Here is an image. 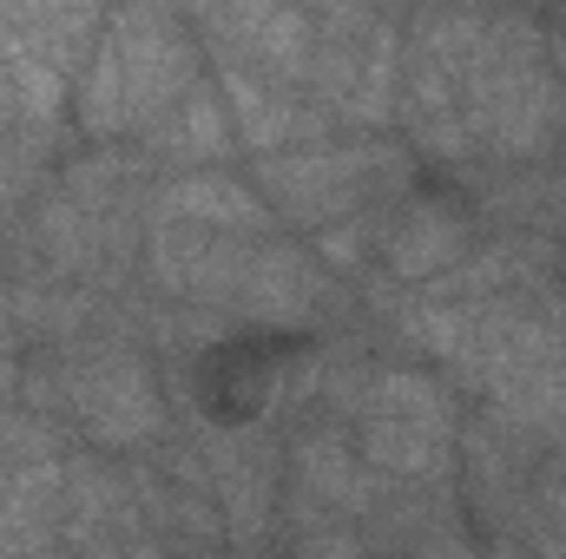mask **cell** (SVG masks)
Listing matches in <instances>:
<instances>
[{"label": "cell", "instance_id": "cell-1", "mask_svg": "<svg viewBox=\"0 0 566 559\" xmlns=\"http://www.w3.org/2000/svg\"><path fill=\"white\" fill-rule=\"evenodd\" d=\"M454 80L481 165H541L560 151L566 80L547 60V27L534 13L454 7Z\"/></svg>", "mask_w": 566, "mask_h": 559}, {"label": "cell", "instance_id": "cell-2", "mask_svg": "<svg viewBox=\"0 0 566 559\" xmlns=\"http://www.w3.org/2000/svg\"><path fill=\"white\" fill-rule=\"evenodd\" d=\"M20 409L106 461H139L178 428L158 362L139 336H80L60 349H27Z\"/></svg>", "mask_w": 566, "mask_h": 559}, {"label": "cell", "instance_id": "cell-3", "mask_svg": "<svg viewBox=\"0 0 566 559\" xmlns=\"http://www.w3.org/2000/svg\"><path fill=\"white\" fill-rule=\"evenodd\" d=\"M205 80V46L171 7H106L99 46L73 80V126L93 145H126Z\"/></svg>", "mask_w": 566, "mask_h": 559}, {"label": "cell", "instance_id": "cell-4", "mask_svg": "<svg viewBox=\"0 0 566 559\" xmlns=\"http://www.w3.org/2000/svg\"><path fill=\"white\" fill-rule=\"evenodd\" d=\"M244 178L264 191V204L277 211L283 231H296L310 244L336 224L396 211L416 191V151L396 133H336V139L251 158Z\"/></svg>", "mask_w": 566, "mask_h": 559}, {"label": "cell", "instance_id": "cell-5", "mask_svg": "<svg viewBox=\"0 0 566 559\" xmlns=\"http://www.w3.org/2000/svg\"><path fill=\"white\" fill-rule=\"evenodd\" d=\"M461 395L409 362H376L363 376V389L349 395L343 428L363 454V467L376 481H402V487H441L454 481V454H461Z\"/></svg>", "mask_w": 566, "mask_h": 559}, {"label": "cell", "instance_id": "cell-6", "mask_svg": "<svg viewBox=\"0 0 566 559\" xmlns=\"http://www.w3.org/2000/svg\"><path fill=\"white\" fill-rule=\"evenodd\" d=\"M402 33L409 13L382 7H310V80L303 99L329 133H389L402 106Z\"/></svg>", "mask_w": 566, "mask_h": 559}, {"label": "cell", "instance_id": "cell-7", "mask_svg": "<svg viewBox=\"0 0 566 559\" xmlns=\"http://www.w3.org/2000/svg\"><path fill=\"white\" fill-rule=\"evenodd\" d=\"M211 500L224 514L231 559H271L283 514V454L290 434L277 421H191Z\"/></svg>", "mask_w": 566, "mask_h": 559}, {"label": "cell", "instance_id": "cell-8", "mask_svg": "<svg viewBox=\"0 0 566 559\" xmlns=\"http://www.w3.org/2000/svg\"><path fill=\"white\" fill-rule=\"evenodd\" d=\"M402 145L468 178L481 171L468 119H461V80H454V7H416L402 33V106H396Z\"/></svg>", "mask_w": 566, "mask_h": 559}, {"label": "cell", "instance_id": "cell-9", "mask_svg": "<svg viewBox=\"0 0 566 559\" xmlns=\"http://www.w3.org/2000/svg\"><path fill=\"white\" fill-rule=\"evenodd\" d=\"M376 474L363 467L349 428L329 415H310L303 428H290V454H283V514H277V540L283 534H310V527H349L369 507Z\"/></svg>", "mask_w": 566, "mask_h": 559}, {"label": "cell", "instance_id": "cell-10", "mask_svg": "<svg viewBox=\"0 0 566 559\" xmlns=\"http://www.w3.org/2000/svg\"><path fill=\"white\" fill-rule=\"evenodd\" d=\"M474 244H481V218H474V204L461 191H409L382 218L369 283L402 289V296H422L441 277H454L474 257Z\"/></svg>", "mask_w": 566, "mask_h": 559}, {"label": "cell", "instance_id": "cell-11", "mask_svg": "<svg viewBox=\"0 0 566 559\" xmlns=\"http://www.w3.org/2000/svg\"><path fill=\"white\" fill-rule=\"evenodd\" d=\"M185 20H191L205 60H231L271 86L303 93V80H310V7L231 0V7H191Z\"/></svg>", "mask_w": 566, "mask_h": 559}, {"label": "cell", "instance_id": "cell-12", "mask_svg": "<svg viewBox=\"0 0 566 559\" xmlns=\"http://www.w3.org/2000/svg\"><path fill=\"white\" fill-rule=\"evenodd\" d=\"M145 218H165V224H191V231H218V238H277V211L264 204V191L218 165V171H185V178H158L151 191V211Z\"/></svg>", "mask_w": 566, "mask_h": 559}, {"label": "cell", "instance_id": "cell-13", "mask_svg": "<svg viewBox=\"0 0 566 559\" xmlns=\"http://www.w3.org/2000/svg\"><path fill=\"white\" fill-rule=\"evenodd\" d=\"M133 151L151 165V178L218 171V165L238 158V133H231V113H224V99H218V86H211V66H205V80H198L158 126H145L139 139H133Z\"/></svg>", "mask_w": 566, "mask_h": 559}, {"label": "cell", "instance_id": "cell-14", "mask_svg": "<svg viewBox=\"0 0 566 559\" xmlns=\"http://www.w3.org/2000/svg\"><path fill=\"white\" fill-rule=\"evenodd\" d=\"M99 27H106V7H0V40L13 53H27L33 66L60 73V80H80L93 46H99Z\"/></svg>", "mask_w": 566, "mask_h": 559}, {"label": "cell", "instance_id": "cell-15", "mask_svg": "<svg viewBox=\"0 0 566 559\" xmlns=\"http://www.w3.org/2000/svg\"><path fill=\"white\" fill-rule=\"evenodd\" d=\"M46 178H53V145L27 139V133H7L0 139V218H20Z\"/></svg>", "mask_w": 566, "mask_h": 559}, {"label": "cell", "instance_id": "cell-16", "mask_svg": "<svg viewBox=\"0 0 566 559\" xmlns=\"http://www.w3.org/2000/svg\"><path fill=\"white\" fill-rule=\"evenodd\" d=\"M73 559H171L165 547H158V534L139 520H126V527H113V534H99V540H86Z\"/></svg>", "mask_w": 566, "mask_h": 559}, {"label": "cell", "instance_id": "cell-17", "mask_svg": "<svg viewBox=\"0 0 566 559\" xmlns=\"http://www.w3.org/2000/svg\"><path fill=\"white\" fill-rule=\"evenodd\" d=\"M20 93H27V60L0 40V139L20 133Z\"/></svg>", "mask_w": 566, "mask_h": 559}, {"label": "cell", "instance_id": "cell-18", "mask_svg": "<svg viewBox=\"0 0 566 559\" xmlns=\"http://www.w3.org/2000/svg\"><path fill=\"white\" fill-rule=\"evenodd\" d=\"M20 362H27V349L13 336H0V409H20Z\"/></svg>", "mask_w": 566, "mask_h": 559}, {"label": "cell", "instance_id": "cell-19", "mask_svg": "<svg viewBox=\"0 0 566 559\" xmlns=\"http://www.w3.org/2000/svg\"><path fill=\"white\" fill-rule=\"evenodd\" d=\"M488 559H541V553H527V547H507V540H488Z\"/></svg>", "mask_w": 566, "mask_h": 559}, {"label": "cell", "instance_id": "cell-20", "mask_svg": "<svg viewBox=\"0 0 566 559\" xmlns=\"http://www.w3.org/2000/svg\"><path fill=\"white\" fill-rule=\"evenodd\" d=\"M560 251H566V238H560Z\"/></svg>", "mask_w": 566, "mask_h": 559}]
</instances>
